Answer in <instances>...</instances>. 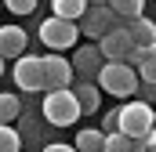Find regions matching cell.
<instances>
[{
  "mask_svg": "<svg viewBox=\"0 0 156 152\" xmlns=\"http://www.w3.org/2000/svg\"><path fill=\"white\" fill-rule=\"evenodd\" d=\"M44 152H76V145H58V141H55V145H47Z\"/></svg>",
  "mask_w": 156,
  "mask_h": 152,
  "instance_id": "obj_23",
  "label": "cell"
},
{
  "mask_svg": "<svg viewBox=\"0 0 156 152\" xmlns=\"http://www.w3.org/2000/svg\"><path fill=\"white\" fill-rule=\"evenodd\" d=\"M80 102L73 94V87H62V91H47L44 94V119L55 123V127H69L80 119Z\"/></svg>",
  "mask_w": 156,
  "mask_h": 152,
  "instance_id": "obj_3",
  "label": "cell"
},
{
  "mask_svg": "<svg viewBox=\"0 0 156 152\" xmlns=\"http://www.w3.org/2000/svg\"><path fill=\"white\" fill-rule=\"evenodd\" d=\"M4 7L15 11V15H29V11L37 7V0H4Z\"/></svg>",
  "mask_w": 156,
  "mask_h": 152,
  "instance_id": "obj_20",
  "label": "cell"
},
{
  "mask_svg": "<svg viewBox=\"0 0 156 152\" xmlns=\"http://www.w3.org/2000/svg\"><path fill=\"white\" fill-rule=\"evenodd\" d=\"M87 4H91V7H98V4H109V0H87Z\"/></svg>",
  "mask_w": 156,
  "mask_h": 152,
  "instance_id": "obj_25",
  "label": "cell"
},
{
  "mask_svg": "<svg viewBox=\"0 0 156 152\" xmlns=\"http://www.w3.org/2000/svg\"><path fill=\"white\" fill-rule=\"evenodd\" d=\"M138 94L142 102H156V83H138Z\"/></svg>",
  "mask_w": 156,
  "mask_h": 152,
  "instance_id": "obj_22",
  "label": "cell"
},
{
  "mask_svg": "<svg viewBox=\"0 0 156 152\" xmlns=\"http://www.w3.org/2000/svg\"><path fill=\"white\" fill-rule=\"evenodd\" d=\"M73 62H66L62 54H47L44 58V87L47 91H62V87H69L73 83Z\"/></svg>",
  "mask_w": 156,
  "mask_h": 152,
  "instance_id": "obj_7",
  "label": "cell"
},
{
  "mask_svg": "<svg viewBox=\"0 0 156 152\" xmlns=\"http://www.w3.org/2000/svg\"><path fill=\"white\" fill-rule=\"evenodd\" d=\"M0 7H4V0H0Z\"/></svg>",
  "mask_w": 156,
  "mask_h": 152,
  "instance_id": "obj_27",
  "label": "cell"
},
{
  "mask_svg": "<svg viewBox=\"0 0 156 152\" xmlns=\"http://www.w3.org/2000/svg\"><path fill=\"white\" fill-rule=\"evenodd\" d=\"M142 62H145V47H131V54H127V65H131V69H138Z\"/></svg>",
  "mask_w": 156,
  "mask_h": 152,
  "instance_id": "obj_21",
  "label": "cell"
},
{
  "mask_svg": "<svg viewBox=\"0 0 156 152\" xmlns=\"http://www.w3.org/2000/svg\"><path fill=\"white\" fill-rule=\"evenodd\" d=\"M138 69H131L127 62H105L102 73H98V87L105 94H116V98H131L138 94Z\"/></svg>",
  "mask_w": 156,
  "mask_h": 152,
  "instance_id": "obj_2",
  "label": "cell"
},
{
  "mask_svg": "<svg viewBox=\"0 0 156 152\" xmlns=\"http://www.w3.org/2000/svg\"><path fill=\"white\" fill-rule=\"evenodd\" d=\"M131 145H134V141H131V138H127V134H105V152H131Z\"/></svg>",
  "mask_w": 156,
  "mask_h": 152,
  "instance_id": "obj_18",
  "label": "cell"
},
{
  "mask_svg": "<svg viewBox=\"0 0 156 152\" xmlns=\"http://www.w3.org/2000/svg\"><path fill=\"white\" fill-rule=\"evenodd\" d=\"M113 29H127V22L120 18L109 4L87 7V15L80 18V33H83V36H91V40H102L105 33H113Z\"/></svg>",
  "mask_w": 156,
  "mask_h": 152,
  "instance_id": "obj_4",
  "label": "cell"
},
{
  "mask_svg": "<svg viewBox=\"0 0 156 152\" xmlns=\"http://www.w3.org/2000/svg\"><path fill=\"white\" fill-rule=\"evenodd\" d=\"M142 152H156V141H142Z\"/></svg>",
  "mask_w": 156,
  "mask_h": 152,
  "instance_id": "obj_24",
  "label": "cell"
},
{
  "mask_svg": "<svg viewBox=\"0 0 156 152\" xmlns=\"http://www.w3.org/2000/svg\"><path fill=\"white\" fill-rule=\"evenodd\" d=\"M26 54V29L18 26H0V58H22Z\"/></svg>",
  "mask_w": 156,
  "mask_h": 152,
  "instance_id": "obj_10",
  "label": "cell"
},
{
  "mask_svg": "<svg viewBox=\"0 0 156 152\" xmlns=\"http://www.w3.org/2000/svg\"><path fill=\"white\" fill-rule=\"evenodd\" d=\"M76 152H105V130L83 127L76 134Z\"/></svg>",
  "mask_w": 156,
  "mask_h": 152,
  "instance_id": "obj_13",
  "label": "cell"
},
{
  "mask_svg": "<svg viewBox=\"0 0 156 152\" xmlns=\"http://www.w3.org/2000/svg\"><path fill=\"white\" fill-rule=\"evenodd\" d=\"M109 7L116 11L123 22H134V18H142V11H145V0H109Z\"/></svg>",
  "mask_w": 156,
  "mask_h": 152,
  "instance_id": "obj_15",
  "label": "cell"
},
{
  "mask_svg": "<svg viewBox=\"0 0 156 152\" xmlns=\"http://www.w3.org/2000/svg\"><path fill=\"white\" fill-rule=\"evenodd\" d=\"M51 7H55V18H69V22H76L87 15V0H51Z\"/></svg>",
  "mask_w": 156,
  "mask_h": 152,
  "instance_id": "obj_14",
  "label": "cell"
},
{
  "mask_svg": "<svg viewBox=\"0 0 156 152\" xmlns=\"http://www.w3.org/2000/svg\"><path fill=\"white\" fill-rule=\"evenodd\" d=\"M127 36H131L134 47H153L156 43V22H149L145 15L134 18V22H127Z\"/></svg>",
  "mask_w": 156,
  "mask_h": 152,
  "instance_id": "obj_11",
  "label": "cell"
},
{
  "mask_svg": "<svg viewBox=\"0 0 156 152\" xmlns=\"http://www.w3.org/2000/svg\"><path fill=\"white\" fill-rule=\"evenodd\" d=\"M73 94H76L80 112H83V116L98 112V83H87V80H80L76 87H73Z\"/></svg>",
  "mask_w": 156,
  "mask_h": 152,
  "instance_id": "obj_12",
  "label": "cell"
},
{
  "mask_svg": "<svg viewBox=\"0 0 156 152\" xmlns=\"http://www.w3.org/2000/svg\"><path fill=\"white\" fill-rule=\"evenodd\" d=\"M131 47H134V43L127 36V29H113V33H105V36L98 40V51H102L105 62H127Z\"/></svg>",
  "mask_w": 156,
  "mask_h": 152,
  "instance_id": "obj_9",
  "label": "cell"
},
{
  "mask_svg": "<svg viewBox=\"0 0 156 152\" xmlns=\"http://www.w3.org/2000/svg\"><path fill=\"white\" fill-rule=\"evenodd\" d=\"M22 149V138L15 134L11 123H0V152H18Z\"/></svg>",
  "mask_w": 156,
  "mask_h": 152,
  "instance_id": "obj_17",
  "label": "cell"
},
{
  "mask_svg": "<svg viewBox=\"0 0 156 152\" xmlns=\"http://www.w3.org/2000/svg\"><path fill=\"white\" fill-rule=\"evenodd\" d=\"M120 116V134H127L131 141H149V134H153V123H156V112H153V105L149 102H127V105H120L116 109Z\"/></svg>",
  "mask_w": 156,
  "mask_h": 152,
  "instance_id": "obj_1",
  "label": "cell"
},
{
  "mask_svg": "<svg viewBox=\"0 0 156 152\" xmlns=\"http://www.w3.org/2000/svg\"><path fill=\"white\" fill-rule=\"evenodd\" d=\"M80 36V26L76 22H69V18H44L40 22V40L51 47V51H66V47H73Z\"/></svg>",
  "mask_w": 156,
  "mask_h": 152,
  "instance_id": "obj_5",
  "label": "cell"
},
{
  "mask_svg": "<svg viewBox=\"0 0 156 152\" xmlns=\"http://www.w3.org/2000/svg\"><path fill=\"white\" fill-rule=\"evenodd\" d=\"M0 76H4V58H0Z\"/></svg>",
  "mask_w": 156,
  "mask_h": 152,
  "instance_id": "obj_26",
  "label": "cell"
},
{
  "mask_svg": "<svg viewBox=\"0 0 156 152\" xmlns=\"http://www.w3.org/2000/svg\"><path fill=\"white\" fill-rule=\"evenodd\" d=\"M18 112H22V102L15 94H0V123H11Z\"/></svg>",
  "mask_w": 156,
  "mask_h": 152,
  "instance_id": "obj_16",
  "label": "cell"
},
{
  "mask_svg": "<svg viewBox=\"0 0 156 152\" xmlns=\"http://www.w3.org/2000/svg\"><path fill=\"white\" fill-rule=\"evenodd\" d=\"M102 65H105V58H102L98 43H91V47H76V54H73V73H76L80 80L94 83L98 73H102Z\"/></svg>",
  "mask_w": 156,
  "mask_h": 152,
  "instance_id": "obj_8",
  "label": "cell"
},
{
  "mask_svg": "<svg viewBox=\"0 0 156 152\" xmlns=\"http://www.w3.org/2000/svg\"><path fill=\"white\" fill-rule=\"evenodd\" d=\"M15 87L18 91H47L44 87V58L40 54H22V58H15Z\"/></svg>",
  "mask_w": 156,
  "mask_h": 152,
  "instance_id": "obj_6",
  "label": "cell"
},
{
  "mask_svg": "<svg viewBox=\"0 0 156 152\" xmlns=\"http://www.w3.org/2000/svg\"><path fill=\"white\" fill-rule=\"evenodd\" d=\"M138 80H142V83H156V58L145 54V62L138 65Z\"/></svg>",
  "mask_w": 156,
  "mask_h": 152,
  "instance_id": "obj_19",
  "label": "cell"
}]
</instances>
